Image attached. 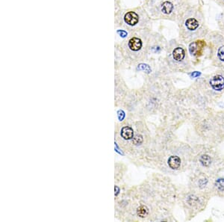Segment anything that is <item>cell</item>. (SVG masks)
Returning a JSON list of instances; mask_svg holds the SVG:
<instances>
[{
	"mask_svg": "<svg viewBox=\"0 0 224 222\" xmlns=\"http://www.w3.org/2000/svg\"><path fill=\"white\" fill-rule=\"evenodd\" d=\"M205 43L204 41H197L195 42L190 43L189 46V50L192 55L193 56H199L202 53L203 47L205 46Z\"/></svg>",
	"mask_w": 224,
	"mask_h": 222,
	"instance_id": "1",
	"label": "cell"
},
{
	"mask_svg": "<svg viewBox=\"0 0 224 222\" xmlns=\"http://www.w3.org/2000/svg\"><path fill=\"white\" fill-rule=\"evenodd\" d=\"M210 84L213 89L220 91L224 88V78L220 75H217L211 79Z\"/></svg>",
	"mask_w": 224,
	"mask_h": 222,
	"instance_id": "2",
	"label": "cell"
},
{
	"mask_svg": "<svg viewBox=\"0 0 224 222\" xmlns=\"http://www.w3.org/2000/svg\"><path fill=\"white\" fill-rule=\"evenodd\" d=\"M124 20L127 24L130 25V26H135V24L138 23L139 17H138V15L135 12L130 11V12H128L125 15Z\"/></svg>",
	"mask_w": 224,
	"mask_h": 222,
	"instance_id": "3",
	"label": "cell"
},
{
	"mask_svg": "<svg viewBox=\"0 0 224 222\" xmlns=\"http://www.w3.org/2000/svg\"><path fill=\"white\" fill-rule=\"evenodd\" d=\"M168 165L172 169H178L181 165V158L177 156H172L169 158Z\"/></svg>",
	"mask_w": 224,
	"mask_h": 222,
	"instance_id": "4",
	"label": "cell"
},
{
	"mask_svg": "<svg viewBox=\"0 0 224 222\" xmlns=\"http://www.w3.org/2000/svg\"><path fill=\"white\" fill-rule=\"evenodd\" d=\"M128 46L133 51H138L141 48L142 42L140 39L137 38H133L128 42Z\"/></svg>",
	"mask_w": 224,
	"mask_h": 222,
	"instance_id": "5",
	"label": "cell"
},
{
	"mask_svg": "<svg viewBox=\"0 0 224 222\" xmlns=\"http://www.w3.org/2000/svg\"><path fill=\"white\" fill-rule=\"evenodd\" d=\"M173 56L175 61H182V60L185 58V50H184V49L181 47L175 48L174 50H173Z\"/></svg>",
	"mask_w": 224,
	"mask_h": 222,
	"instance_id": "6",
	"label": "cell"
},
{
	"mask_svg": "<svg viewBox=\"0 0 224 222\" xmlns=\"http://www.w3.org/2000/svg\"><path fill=\"white\" fill-rule=\"evenodd\" d=\"M121 136L124 139H131L133 138V129L128 126H125L122 129Z\"/></svg>",
	"mask_w": 224,
	"mask_h": 222,
	"instance_id": "7",
	"label": "cell"
},
{
	"mask_svg": "<svg viewBox=\"0 0 224 222\" xmlns=\"http://www.w3.org/2000/svg\"><path fill=\"white\" fill-rule=\"evenodd\" d=\"M185 25H186L187 28L189 30H193L197 29L199 26V23L196 19H193V18H190V19L187 20V21L185 22Z\"/></svg>",
	"mask_w": 224,
	"mask_h": 222,
	"instance_id": "8",
	"label": "cell"
},
{
	"mask_svg": "<svg viewBox=\"0 0 224 222\" xmlns=\"http://www.w3.org/2000/svg\"><path fill=\"white\" fill-rule=\"evenodd\" d=\"M173 9V5L171 2H164L161 5V11L162 12H164V14H169L172 12Z\"/></svg>",
	"mask_w": 224,
	"mask_h": 222,
	"instance_id": "9",
	"label": "cell"
},
{
	"mask_svg": "<svg viewBox=\"0 0 224 222\" xmlns=\"http://www.w3.org/2000/svg\"><path fill=\"white\" fill-rule=\"evenodd\" d=\"M137 213H138V215L140 217V218H144V217H146L148 215L149 210L146 208V206H140L138 209V210H137Z\"/></svg>",
	"mask_w": 224,
	"mask_h": 222,
	"instance_id": "10",
	"label": "cell"
},
{
	"mask_svg": "<svg viewBox=\"0 0 224 222\" xmlns=\"http://www.w3.org/2000/svg\"><path fill=\"white\" fill-rule=\"evenodd\" d=\"M200 161H201L202 164H203L204 166L208 167V165L211 164V158L208 156V155H203V156L201 157V158H200Z\"/></svg>",
	"mask_w": 224,
	"mask_h": 222,
	"instance_id": "11",
	"label": "cell"
},
{
	"mask_svg": "<svg viewBox=\"0 0 224 222\" xmlns=\"http://www.w3.org/2000/svg\"><path fill=\"white\" fill-rule=\"evenodd\" d=\"M216 186L219 190H224V179H220L217 181Z\"/></svg>",
	"mask_w": 224,
	"mask_h": 222,
	"instance_id": "12",
	"label": "cell"
},
{
	"mask_svg": "<svg viewBox=\"0 0 224 222\" xmlns=\"http://www.w3.org/2000/svg\"><path fill=\"white\" fill-rule=\"evenodd\" d=\"M217 55H218V57L220 58L221 61H224V46H221L220 49H218V53H217Z\"/></svg>",
	"mask_w": 224,
	"mask_h": 222,
	"instance_id": "13",
	"label": "cell"
},
{
	"mask_svg": "<svg viewBox=\"0 0 224 222\" xmlns=\"http://www.w3.org/2000/svg\"><path fill=\"white\" fill-rule=\"evenodd\" d=\"M138 69L139 70H143V71H146L147 73H150V68L148 65L146 64H140L139 67H138Z\"/></svg>",
	"mask_w": 224,
	"mask_h": 222,
	"instance_id": "14",
	"label": "cell"
},
{
	"mask_svg": "<svg viewBox=\"0 0 224 222\" xmlns=\"http://www.w3.org/2000/svg\"><path fill=\"white\" fill-rule=\"evenodd\" d=\"M142 141H143V138H142L141 136H137L134 138V143L135 144L141 143Z\"/></svg>",
	"mask_w": 224,
	"mask_h": 222,
	"instance_id": "15",
	"label": "cell"
},
{
	"mask_svg": "<svg viewBox=\"0 0 224 222\" xmlns=\"http://www.w3.org/2000/svg\"><path fill=\"white\" fill-rule=\"evenodd\" d=\"M118 33H119V34L122 37H126L127 35V33L125 31H118Z\"/></svg>",
	"mask_w": 224,
	"mask_h": 222,
	"instance_id": "16",
	"label": "cell"
},
{
	"mask_svg": "<svg viewBox=\"0 0 224 222\" xmlns=\"http://www.w3.org/2000/svg\"><path fill=\"white\" fill-rule=\"evenodd\" d=\"M200 75V73H199V72H194V73H192L191 76H193V77H197V76H199Z\"/></svg>",
	"mask_w": 224,
	"mask_h": 222,
	"instance_id": "17",
	"label": "cell"
}]
</instances>
